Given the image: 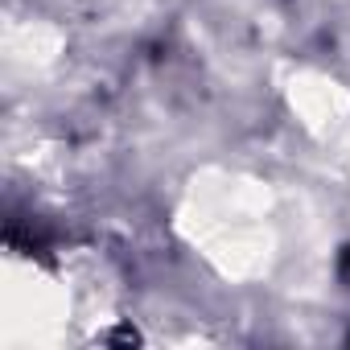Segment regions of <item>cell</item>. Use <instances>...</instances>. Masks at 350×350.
I'll list each match as a JSON object with an SVG mask.
<instances>
[{"instance_id": "1", "label": "cell", "mask_w": 350, "mask_h": 350, "mask_svg": "<svg viewBox=\"0 0 350 350\" xmlns=\"http://www.w3.org/2000/svg\"><path fill=\"white\" fill-rule=\"evenodd\" d=\"M342 280L350 284V247H346V256H342Z\"/></svg>"}]
</instances>
